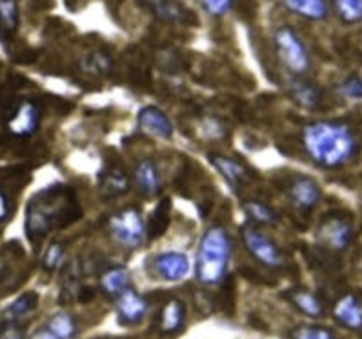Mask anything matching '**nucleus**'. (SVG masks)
Listing matches in <instances>:
<instances>
[{
	"instance_id": "obj_1",
	"label": "nucleus",
	"mask_w": 362,
	"mask_h": 339,
	"mask_svg": "<svg viewBox=\"0 0 362 339\" xmlns=\"http://www.w3.org/2000/svg\"><path fill=\"white\" fill-rule=\"evenodd\" d=\"M300 142L313 164L337 170L354 161L358 150L355 128L346 120H311L300 130Z\"/></svg>"
},
{
	"instance_id": "obj_2",
	"label": "nucleus",
	"mask_w": 362,
	"mask_h": 339,
	"mask_svg": "<svg viewBox=\"0 0 362 339\" xmlns=\"http://www.w3.org/2000/svg\"><path fill=\"white\" fill-rule=\"evenodd\" d=\"M81 207L71 188L47 186L28 202L24 230L31 243H39L57 228H64L81 217Z\"/></svg>"
},
{
	"instance_id": "obj_3",
	"label": "nucleus",
	"mask_w": 362,
	"mask_h": 339,
	"mask_svg": "<svg viewBox=\"0 0 362 339\" xmlns=\"http://www.w3.org/2000/svg\"><path fill=\"white\" fill-rule=\"evenodd\" d=\"M231 258V239L218 224L209 226L197 250L195 275L204 287H215L226 277Z\"/></svg>"
},
{
	"instance_id": "obj_4",
	"label": "nucleus",
	"mask_w": 362,
	"mask_h": 339,
	"mask_svg": "<svg viewBox=\"0 0 362 339\" xmlns=\"http://www.w3.org/2000/svg\"><path fill=\"white\" fill-rule=\"evenodd\" d=\"M279 60L295 77H304L311 68V57L300 35L290 26H281L273 33Z\"/></svg>"
},
{
	"instance_id": "obj_5",
	"label": "nucleus",
	"mask_w": 362,
	"mask_h": 339,
	"mask_svg": "<svg viewBox=\"0 0 362 339\" xmlns=\"http://www.w3.org/2000/svg\"><path fill=\"white\" fill-rule=\"evenodd\" d=\"M107 230H110L111 239L126 250H135L142 246L148 234V226H146L141 210L133 207L122 208L111 215L107 219Z\"/></svg>"
},
{
	"instance_id": "obj_6",
	"label": "nucleus",
	"mask_w": 362,
	"mask_h": 339,
	"mask_svg": "<svg viewBox=\"0 0 362 339\" xmlns=\"http://www.w3.org/2000/svg\"><path fill=\"white\" fill-rule=\"evenodd\" d=\"M240 236H243L244 246L255 261L264 265L266 268H281L284 265L282 252L272 237L266 236L257 224L247 223L240 228Z\"/></svg>"
},
{
	"instance_id": "obj_7",
	"label": "nucleus",
	"mask_w": 362,
	"mask_h": 339,
	"mask_svg": "<svg viewBox=\"0 0 362 339\" xmlns=\"http://www.w3.org/2000/svg\"><path fill=\"white\" fill-rule=\"evenodd\" d=\"M317 241L329 252H342L354 241V221L346 214H329L317 230Z\"/></svg>"
},
{
	"instance_id": "obj_8",
	"label": "nucleus",
	"mask_w": 362,
	"mask_h": 339,
	"mask_svg": "<svg viewBox=\"0 0 362 339\" xmlns=\"http://www.w3.org/2000/svg\"><path fill=\"white\" fill-rule=\"evenodd\" d=\"M42 110L33 99H18L6 115V128L15 137H31L40 126Z\"/></svg>"
},
{
	"instance_id": "obj_9",
	"label": "nucleus",
	"mask_w": 362,
	"mask_h": 339,
	"mask_svg": "<svg viewBox=\"0 0 362 339\" xmlns=\"http://www.w3.org/2000/svg\"><path fill=\"white\" fill-rule=\"evenodd\" d=\"M286 195L298 212H311L320 201V186L315 179L295 176L286 183Z\"/></svg>"
},
{
	"instance_id": "obj_10",
	"label": "nucleus",
	"mask_w": 362,
	"mask_h": 339,
	"mask_svg": "<svg viewBox=\"0 0 362 339\" xmlns=\"http://www.w3.org/2000/svg\"><path fill=\"white\" fill-rule=\"evenodd\" d=\"M151 272L158 280L168 281V283H177L182 281L189 274V259L182 252H162L157 253L151 263Z\"/></svg>"
},
{
	"instance_id": "obj_11",
	"label": "nucleus",
	"mask_w": 362,
	"mask_h": 339,
	"mask_svg": "<svg viewBox=\"0 0 362 339\" xmlns=\"http://www.w3.org/2000/svg\"><path fill=\"white\" fill-rule=\"evenodd\" d=\"M117 299V316L122 325H136L146 318L149 303L133 288H124Z\"/></svg>"
},
{
	"instance_id": "obj_12",
	"label": "nucleus",
	"mask_w": 362,
	"mask_h": 339,
	"mask_svg": "<svg viewBox=\"0 0 362 339\" xmlns=\"http://www.w3.org/2000/svg\"><path fill=\"white\" fill-rule=\"evenodd\" d=\"M136 122L141 132L148 133L157 139H171L173 137V125L170 117L162 112L157 106H144L136 115Z\"/></svg>"
},
{
	"instance_id": "obj_13",
	"label": "nucleus",
	"mask_w": 362,
	"mask_h": 339,
	"mask_svg": "<svg viewBox=\"0 0 362 339\" xmlns=\"http://www.w3.org/2000/svg\"><path fill=\"white\" fill-rule=\"evenodd\" d=\"M333 318L349 331H362V303L355 294H344L333 305Z\"/></svg>"
},
{
	"instance_id": "obj_14",
	"label": "nucleus",
	"mask_w": 362,
	"mask_h": 339,
	"mask_svg": "<svg viewBox=\"0 0 362 339\" xmlns=\"http://www.w3.org/2000/svg\"><path fill=\"white\" fill-rule=\"evenodd\" d=\"M133 183L136 186V192L144 197H153L160 192V172L157 164L151 159H142L135 164L133 170Z\"/></svg>"
},
{
	"instance_id": "obj_15",
	"label": "nucleus",
	"mask_w": 362,
	"mask_h": 339,
	"mask_svg": "<svg viewBox=\"0 0 362 339\" xmlns=\"http://www.w3.org/2000/svg\"><path fill=\"white\" fill-rule=\"evenodd\" d=\"M288 93L300 108L306 110H317L322 103V90L317 86L315 82L306 81L303 77H295L288 86Z\"/></svg>"
},
{
	"instance_id": "obj_16",
	"label": "nucleus",
	"mask_w": 362,
	"mask_h": 339,
	"mask_svg": "<svg viewBox=\"0 0 362 339\" xmlns=\"http://www.w3.org/2000/svg\"><path fill=\"white\" fill-rule=\"evenodd\" d=\"M184 319H186V310L182 301L168 299L158 312V331L166 335L177 334L184 326Z\"/></svg>"
},
{
	"instance_id": "obj_17",
	"label": "nucleus",
	"mask_w": 362,
	"mask_h": 339,
	"mask_svg": "<svg viewBox=\"0 0 362 339\" xmlns=\"http://www.w3.org/2000/svg\"><path fill=\"white\" fill-rule=\"evenodd\" d=\"M211 164L221 173L222 179L226 180L233 190L239 188L244 180H246V168L243 166V163L233 159V157H228V155H211Z\"/></svg>"
},
{
	"instance_id": "obj_18",
	"label": "nucleus",
	"mask_w": 362,
	"mask_h": 339,
	"mask_svg": "<svg viewBox=\"0 0 362 339\" xmlns=\"http://www.w3.org/2000/svg\"><path fill=\"white\" fill-rule=\"evenodd\" d=\"M284 6L306 21H324L329 13L328 0H284Z\"/></svg>"
},
{
	"instance_id": "obj_19",
	"label": "nucleus",
	"mask_w": 362,
	"mask_h": 339,
	"mask_svg": "<svg viewBox=\"0 0 362 339\" xmlns=\"http://www.w3.org/2000/svg\"><path fill=\"white\" fill-rule=\"evenodd\" d=\"M39 306V296L35 292H26L18 296L6 306L4 314H2V323H13L18 325L22 319H26L35 309Z\"/></svg>"
},
{
	"instance_id": "obj_20",
	"label": "nucleus",
	"mask_w": 362,
	"mask_h": 339,
	"mask_svg": "<svg viewBox=\"0 0 362 339\" xmlns=\"http://www.w3.org/2000/svg\"><path fill=\"white\" fill-rule=\"evenodd\" d=\"M288 299H290L291 305L303 312L308 318H322L324 316V303L319 299V296H315L310 290H304V288H295L288 292Z\"/></svg>"
},
{
	"instance_id": "obj_21",
	"label": "nucleus",
	"mask_w": 362,
	"mask_h": 339,
	"mask_svg": "<svg viewBox=\"0 0 362 339\" xmlns=\"http://www.w3.org/2000/svg\"><path fill=\"white\" fill-rule=\"evenodd\" d=\"M129 190V177L120 166H111L100 173V192L106 197H117Z\"/></svg>"
},
{
	"instance_id": "obj_22",
	"label": "nucleus",
	"mask_w": 362,
	"mask_h": 339,
	"mask_svg": "<svg viewBox=\"0 0 362 339\" xmlns=\"http://www.w3.org/2000/svg\"><path fill=\"white\" fill-rule=\"evenodd\" d=\"M149 13L162 22H182L186 17V9L175 0H142Z\"/></svg>"
},
{
	"instance_id": "obj_23",
	"label": "nucleus",
	"mask_w": 362,
	"mask_h": 339,
	"mask_svg": "<svg viewBox=\"0 0 362 339\" xmlns=\"http://www.w3.org/2000/svg\"><path fill=\"white\" fill-rule=\"evenodd\" d=\"M129 287V272L124 266H111L100 275V288L107 297L115 299L124 288Z\"/></svg>"
},
{
	"instance_id": "obj_24",
	"label": "nucleus",
	"mask_w": 362,
	"mask_h": 339,
	"mask_svg": "<svg viewBox=\"0 0 362 339\" xmlns=\"http://www.w3.org/2000/svg\"><path fill=\"white\" fill-rule=\"evenodd\" d=\"M18 13L17 0H0V40L9 39L18 30Z\"/></svg>"
},
{
	"instance_id": "obj_25",
	"label": "nucleus",
	"mask_w": 362,
	"mask_h": 339,
	"mask_svg": "<svg viewBox=\"0 0 362 339\" xmlns=\"http://www.w3.org/2000/svg\"><path fill=\"white\" fill-rule=\"evenodd\" d=\"M46 326L59 339H73L78 332V325L75 316L69 312H64V310H62V312L53 314L52 318L47 319Z\"/></svg>"
},
{
	"instance_id": "obj_26",
	"label": "nucleus",
	"mask_w": 362,
	"mask_h": 339,
	"mask_svg": "<svg viewBox=\"0 0 362 339\" xmlns=\"http://www.w3.org/2000/svg\"><path fill=\"white\" fill-rule=\"evenodd\" d=\"M243 210L250 217L253 224H275L279 221V215L275 214L273 208H269L266 202L247 199L243 202Z\"/></svg>"
},
{
	"instance_id": "obj_27",
	"label": "nucleus",
	"mask_w": 362,
	"mask_h": 339,
	"mask_svg": "<svg viewBox=\"0 0 362 339\" xmlns=\"http://www.w3.org/2000/svg\"><path fill=\"white\" fill-rule=\"evenodd\" d=\"M332 8L344 24L362 22V0H332Z\"/></svg>"
},
{
	"instance_id": "obj_28",
	"label": "nucleus",
	"mask_w": 362,
	"mask_h": 339,
	"mask_svg": "<svg viewBox=\"0 0 362 339\" xmlns=\"http://www.w3.org/2000/svg\"><path fill=\"white\" fill-rule=\"evenodd\" d=\"M82 68H84L86 74L95 75V77H104V75L111 71L113 62H111V59L106 53L93 52L90 55H86V59L82 60Z\"/></svg>"
},
{
	"instance_id": "obj_29",
	"label": "nucleus",
	"mask_w": 362,
	"mask_h": 339,
	"mask_svg": "<svg viewBox=\"0 0 362 339\" xmlns=\"http://www.w3.org/2000/svg\"><path fill=\"white\" fill-rule=\"evenodd\" d=\"M168 223H170V201L164 199L157 207V210L153 212V217H151V223L148 226L149 237H158L160 234H164Z\"/></svg>"
},
{
	"instance_id": "obj_30",
	"label": "nucleus",
	"mask_w": 362,
	"mask_h": 339,
	"mask_svg": "<svg viewBox=\"0 0 362 339\" xmlns=\"http://www.w3.org/2000/svg\"><path fill=\"white\" fill-rule=\"evenodd\" d=\"M64 255H66V250L62 243H53L46 248L42 255V266L46 268L47 272H53L57 270L62 263H64Z\"/></svg>"
},
{
	"instance_id": "obj_31",
	"label": "nucleus",
	"mask_w": 362,
	"mask_h": 339,
	"mask_svg": "<svg viewBox=\"0 0 362 339\" xmlns=\"http://www.w3.org/2000/svg\"><path fill=\"white\" fill-rule=\"evenodd\" d=\"M291 339H337L335 334L324 326L304 325L291 332Z\"/></svg>"
},
{
	"instance_id": "obj_32",
	"label": "nucleus",
	"mask_w": 362,
	"mask_h": 339,
	"mask_svg": "<svg viewBox=\"0 0 362 339\" xmlns=\"http://www.w3.org/2000/svg\"><path fill=\"white\" fill-rule=\"evenodd\" d=\"M339 93L349 100L362 99V77L358 75H349L339 84Z\"/></svg>"
},
{
	"instance_id": "obj_33",
	"label": "nucleus",
	"mask_w": 362,
	"mask_h": 339,
	"mask_svg": "<svg viewBox=\"0 0 362 339\" xmlns=\"http://www.w3.org/2000/svg\"><path fill=\"white\" fill-rule=\"evenodd\" d=\"M201 6L211 17H222L233 8V0H201Z\"/></svg>"
},
{
	"instance_id": "obj_34",
	"label": "nucleus",
	"mask_w": 362,
	"mask_h": 339,
	"mask_svg": "<svg viewBox=\"0 0 362 339\" xmlns=\"http://www.w3.org/2000/svg\"><path fill=\"white\" fill-rule=\"evenodd\" d=\"M9 215V201H8V195H6L4 188L0 186V223L2 221L8 219Z\"/></svg>"
},
{
	"instance_id": "obj_35",
	"label": "nucleus",
	"mask_w": 362,
	"mask_h": 339,
	"mask_svg": "<svg viewBox=\"0 0 362 339\" xmlns=\"http://www.w3.org/2000/svg\"><path fill=\"white\" fill-rule=\"evenodd\" d=\"M30 339H59V338H57V335L53 334V332L49 331L46 325H44V326H40L39 331H35L33 335H31Z\"/></svg>"
},
{
	"instance_id": "obj_36",
	"label": "nucleus",
	"mask_w": 362,
	"mask_h": 339,
	"mask_svg": "<svg viewBox=\"0 0 362 339\" xmlns=\"http://www.w3.org/2000/svg\"><path fill=\"white\" fill-rule=\"evenodd\" d=\"M8 277V263H6V258L0 255V281Z\"/></svg>"
}]
</instances>
